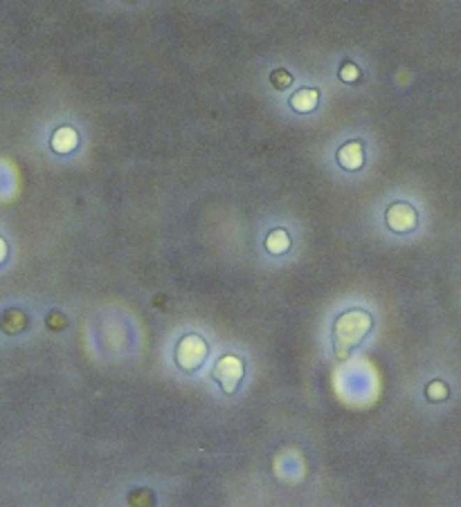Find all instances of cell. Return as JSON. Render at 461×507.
Masks as SVG:
<instances>
[{"instance_id": "cell-1", "label": "cell", "mask_w": 461, "mask_h": 507, "mask_svg": "<svg viewBox=\"0 0 461 507\" xmlns=\"http://www.w3.org/2000/svg\"><path fill=\"white\" fill-rule=\"evenodd\" d=\"M374 319L367 310L352 308L342 312L333 323V354L335 359L345 361L360 341L372 330Z\"/></svg>"}, {"instance_id": "cell-3", "label": "cell", "mask_w": 461, "mask_h": 507, "mask_svg": "<svg viewBox=\"0 0 461 507\" xmlns=\"http://www.w3.org/2000/svg\"><path fill=\"white\" fill-rule=\"evenodd\" d=\"M212 380L218 382L225 395H232L243 380V361L236 354H223L212 370Z\"/></svg>"}, {"instance_id": "cell-2", "label": "cell", "mask_w": 461, "mask_h": 507, "mask_svg": "<svg viewBox=\"0 0 461 507\" xmlns=\"http://www.w3.org/2000/svg\"><path fill=\"white\" fill-rule=\"evenodd\" d=\"M207 357V343L198 334H187L178 341L176 346V364L180 370L194 373L203 366V361Z\"/></svg>"}, {"instance_id": "cell-4", "label": "cell", "mask_w": 461, "mask_h": 507, "mask_svg": "<svg viewBox=\"0 0 461 507\" xmlns=\"http://www.w3.org/2000/svg\"><path fill=\"white\" fill-rule=\"evenodd\" d=\"M385 222L396 234H407L416 227V209L407 202H394V205L387 207Z\"/></svg>"}, {"instance_id": "cell-7", "label": "cell", "mask_w": 461, "mask_h": 507, "mask_svg": "<svg viewBox=\"0 0 461 507\" xmlns=\"http://www.w3.org/2000/svg\"><path fill=\"white\" fill-rule=\"evenodd\" d=\"M52 146L56 153H70L77 146V133L73 128H59L52 137Z\"/></svg>"}, {"instance_id": "cell-10", "label": "cell", "mask_w": 461, "mask_h": 507, "mask_svg": "<svg viewBox=\"0 0 461 507\" xmlns=\"http://www.w3.org/2000/svg\"><path fill=\"white\" fill-rule=\"evenodd\" d=\"M270 81H273V86L277 90H284V88H288L290 84H293V77H290L286 70H275V72L270 75Z\"/></svg>"}, {"instance_id": "cell-9", "label": "cell", "mask_w": 461, "mask_h": 507, "mask_svg": "<svg viewBox=\"0 0 461 507\" xmlns=\"http://www.w3.org/2000/svg\"><path fill=\"white\" fill-rule=\"evenodd\" d=\"M448 387L444 382H439V380H434V382H430L428 387H425V398L430 400V402H444L446 398H448Z\"/></svg>"}, {"instance_id": "cell-8", "label": "cell", "mask_w": 461, "mask_h": 507, "mask_svg": "<svg viewBox=\"0 0 461 507\" xmlns=\"http://www.w3.org/2000/svg\"><path fill=\"white\" fill-rule=\"evenodd\" d=\"M290 247V238L284 229H275L270 231L268 238H266V249L273 254V256H279V254H286Z\"/></svg>"}, {"instance_id": "cell-5", "label": "cell", "mask_w": 461, "mask_h": 507, "mask_svg": "<svg viewBox=\"0 0 461 507\" xmlns=\"http://www.w3.org/2000/svg\"><path fill=\"white\" fill-rule=\"evenodd\" d=\"M338 162L340 166L347 171H356L365 164V155H363V144L360 141H349L342 148L338 150Z\"/></svg>"}, {"instance_id": "cell-6", "label": "cell", "mask_w": 461, "mask_h": 507, "mask_svg": "<svg viewBox=\"0 0 461 507\" xmlns=\"http://www.w3.org/2000/svg\"><path fill=\"white\" fill-rule=\"evenodd\" d=\"M317 99H319V95L315 88H304L290 97V106H293V110H297V113H310V110H315Z\"/></svg>"}, {"instance_id": "cell-11", "label": "cell", "mask_w": 461, "mask_h": 507, "mask_svg": "<svg viewBox=\"0 0 461 507\" xmlns=\"http://www.w3.org/2000/svg\"><path fill=\"white\" fill-rule=\"evenodd\" d=\"M340 79L347 81V84H352V81L358 79V68L354 63H345L342 70H340Z\"/></svg>"}]
</instances>
